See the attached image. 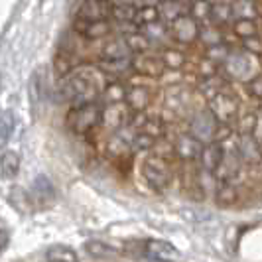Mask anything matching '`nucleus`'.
Here are the masks:
<instances>
[{"instance_id": "1", "label": "nucleus", "mask_w": 262, "mask_h": 262, "mask_svg": "<svg viewBox=\"0 0 262 262\" xmlns=\"http://www.w3.org/2000/svg\"><path fill=\"white\" fill-rule=\"evenodd\" d=\"M180 160H173L168 162L164 158H158L154 154L144 158L142 166H140V176L144 180L146 187H150L152 191L162 193L166 189H170L173 184V178H176V166H178Z\"/></svg>"}, {"instance_id": "2", "label": "nucleus", "mask_w": 262, "mask_h": 262, "mask_svg": "<svg viewBox=\"0 0 262 262\" xmlns=\"http://www.w3.org/2000/svg\"><path fill=\"white\" fill-rule=\"evenodd\" d=\"M221 71L231 81L236 79V81L247 83L252 77L262 73V57H256L252 53L245 52L243 48H233L229 57H227V61L221 66Z\"/></svg>"}, {"instance_id": "3", "label": "nucleus", "mask_w": 262, "mask_h": 262, "mask_svg": "<svg viewBox=\"0 0 262 262\" xmlns=\"http://www.w3.org/2000/svg\"><path fill=\"white\" fill-rule=\"evenodd\" d=\"M207 108H209V113L215 117L217 122L233 124L236 117H238V111L243 108V101L238 99V95L235 93V87L229 85L221 93H217L213 99L207 101Z\"/></svg>"}, {"instance_id": "4", "label": "nucleus", "mask_w": 262, "mask_h": 262, "mask_svg": "<svg viewBox=\"0 0 262 262\" xmlns=\"http://www.w3.org/2000/svg\"><path fill=\"white\" fill-rule=\"evenodd\" d=\"M101 106L97 103L83 106H71L66 117V124L71 128V132L85 136L89 130L101 124Z\"/></svg>"}, {"instance_id": "5", "label": "nucleus", "mask_w": 262, "mask_h": 262, "mask_svg": "<svg viewBox=\"0 0 262 262\" xmlns=\"http://www.w3.org/2000/svg\"><path fill=\"white\" fill-rule=\"evenodd\" d=\"M166 66L160 57V53L156 52H146L140 55H134L132 57V73L134 75H140L150 81H160V79L166 75Z\"/></svg>"}, {"instance_id": "6", "label": "nucleus", "mask_w": 262, "mask_h": 262, "mask_svg": "<svg viewBox=\"0 0 262 262\" xmlns=\"http://www.w3.org/2000/svg\"><path fill=\"white\" fill-rule=\"evenodd\" d=\"M199 30H201V26L197 24L195 20L189 14H184V16H180L178 20H173L170 24V39L176 46L191 48L193 43H197Z\"/></svg>"}, {"instance_id": "7", "label": "nucleus", "mask_w": 262, "mask_h": 262, "mask_svg": "<svg viewBox=\"0 0 262 262\" xmlns=\"http://www.w3.org/2000/svg\"><path fill=\"white\" fill-rule=\"evenodd\" d=\"M132 117V111L124 103H117V105H106L101 111V126L105 128L108 134L111 132H118L128 126Z\"/></svg>"}, {"instance_id": "8", "label": "nucleus", "mask_w": 262, "mask_h": 262, "mask_svg": "<svg viewBox=\"0 0 262 262\" xmlns=\"http://www.w3.org/2000/svg\"><path fill=\"white\" fill-rule=\"evenodd\" d=\"M115 24L111 20H99V22H85L75 18L73 22V34H77L79 38L87 39V41H101L113 36Z\"/></svg>"}, {"instance_id": "9", "label": "nucleus", "mask_w": 262, "mask_h": 262, "mask_svg": "<svg viewBox=\"0 0 262 262\" xmlns=\"http://www.w3.org/2000/svg\"><path fill=\"white\" fill-rule=\"evenodd\" d=\"M236 152L247 168H262V146L250 134H236Z\"/></svg>"}, {"instance_id": "10", "label": "nucleus", "mask_w": 262, "mask_h": 262, "mask_svg": "<svg viewBox=\"0 0 262 262\" xmlns=\"http://www.w3.org/2000/svg\"><path fill=\"white\" fill-rule=\"evenodd\" d=\"M113 0H83L77 8V18L85 22H99L106 20L113 12Z\"/></svg>"}, {"instance_id": "11", "label": "nucleus", "mask_w": 262, "mask_h": 262, "mask_svg": "<svg viewBox=\"0 0 262 262\" xmlns=\"http://www.w3.org/2000/svg\"><path fill=\"white\" fill-rule=\"evenodd\" d=\"M223 156H225V148L221 142H207V144H203L201 156L197 160V166H199L201 170L215 173V170H217V168L221 166V162H223Z\"/></svg>"}, {"instance_id": "12", "label": "nucleus", "mask_w": 262, "mask_h": 262, "mask_svg": "<svg viewBox=\"0 0 262 262\" xmlns=\"http://www.w3.org/2000/svg\"><path fill=\"white\" fill-rule=\"evenodd\" d=\"M126 57H134L130 52V48L126 46L124 38L115 36V38H108L99 48V59H126Z\"/></svg>"}, {"instance_id": "13", "label": "nucleus", "mask_w": 262, "mask_h": 262, "mask_svg": "<svg viewBox=\"0 0 262 262\" xmlns=\"http://www.w3.org/2000/svg\"><path fill=\"white\" fill-rule=\"evenodd\" d=\"M146 254L156 262H176L180 258V252L166 241H148L146 243Z\"/></svg>"}, {"instance_id": "14", "label": "nucleus", "mask_w": 262, "mask_h": 262, "mask_svg": "<svg viewBox=\"0 0 262 262\" xmlns=\"http://www.w3.org/2000/svg\"><path fill=\"white\" fill-rule=\"evenodd\" d=\"M213 199L219 207L229 209L241 203V189L235 184H217V189L213 191Z\"/></svg>"}, {"instance_id": "15", "label": "nucleus", "mask_w": 262, "mask_h": 262, "mask_svg": "<svg viewBox=\"0 0 262 262\" xmlns=\"http://www.w3.org/2000/svg\"><path fill=\"white\" fill-rule=\"evenodd\" d=\"M158 53H160V57H162L166 69H170V71H180V69H184L185 63H187V53H185V50L178 48L176 43L162 48Z\"/></svg>"}, {"instance_id": "16", "label": "nucleus", "mask_w": 262, "mask_h": 262, "mask_svg": "<svg viewBox=\"0 0 262 262\" xmlns=\"http://www.w3.org/2000/svg\"><path fill=\"white\" fill-rule=\"evenodd\" d=\"M233 20V0H211V22L225 28Z\"/></svg>"}, {"instance_id": "17", "label": "nucleus", "mask_w": 262, "mask_h": 262, "mask_svg": "<svg viewBox=\"0 0 262 262\" xmlns=\"http://www.w3.org/2000/svg\"><path fill=\"white\" fill-rule=\"evenodd\" d=\"M189 12V2L185 0H164L160 4V18L166 20V24H171L180 16Z\"/></svg>"}, {"instance_id": "18", "label": "nucleus", "mask_w": 262, "mask_h": 262, "mask_svg": "<svg viewBox=\"0 0 262 262\" xmlns=\"http://www.w3.org/2000/svg\"><path fill=\"white\" fill-rule=\"evenodd\" d=\"M79 63H81V59L73 57V55H67V53H63V52H59L57 55H55V59H53V73H55V77L66 79L73 73V69H75Z\"/></svg>"}, {"instance_id": "19", "label": "nucleus", "mask_w": 262, "mask_h": 262, "mask_svg": "<svg viewBox=\"0 0 262 262\" xmlns=\"http://www.w3.org/2000/svg\"><path fill=\"white\" fill-rule=\"evenodd\" d=\"M126 91H128L126 83H122V81H111L105 89L101 91V97L105 99L106 105H117V103H124Z\"/></svg>"}, {"instance_id": "20", "label": "nucleus", "mask_w": 262, "mask_h": 262, "mask_svg": "<svg viewBox=\"0 0 262 262\" xmlns=\"http://www.w3.org/2000/svg\"><path fill=\"white\" fill-rule=\"evenodd\" d=\"M231 34L235 36L236 39H247V38H254L258 36V24L254 20H243V18H236L231 22Z\"/></svg>"}, {"instance_id": "21", "label": "nucleus", "mask_w": 262, "mask_h": 262, "mask_svg": "<svg viewBox=\"0 0 262 262\" xmlns=\"http://www.w3.org/2000/svg\"><path fill=\"white\" fill-rule=\"evenodd\" d=\"M187 14L199 26H207L211 22V0H191Z\"/></svg>"}, {"instance_id": "22", "label": "nucleus", "mask_w": 262, "mask_h": 262, "mask_svg": "<svg viewBox=\"0 0 262 262\" xmlns=\"http://www.w3.org/2000/svg\"><path fill=\"white\" fill-rule=\"evenodd\" d=\"M197 43L205 50V48H211V46H219V43H225L223 41V30L219 26H201L199 30V38H197Z\"/></svg>"}, {"instance_id": "23", "label": "nucleus", "mask_w": 262, "mask_h": 262, "mask_svg": "<svg viewBox=\"0 0 262 262\" xmlns=\"http://www.w3.org/2000/svg\"><path fill=\"white\" fill-rule=\"evenodd\" d=\"M18 170H20V158L16 152H4L2 156H0V171H2V176L6 178V180H12L18 176Z\"/></svg>"}, {"instance_id": "24", "label": "nucleus", "mask_w": 262, "mask_h": 262, "mask_svg": "<svg viewBox=\"0 0 262 262\" xmlns=\"http://www.w3.org/2000/svg\"><path fill=\"white\" fill-rule=\"evenodd\" d=\"M124 41H126V46L130 48L132 55H140V53L152 52V43H150V39L146 38L142 32H134V34L124 36Z\"/></svg>"}, {"instance_id": "25", "label": "nucleus", "mask_w": 262, "mask_h": 262, "mask_svg": "<svg viewBox=\"0 0 262 262\" xmlns=\"http://www.w3.org/2000/svg\"><path fill=\"white\" fill-rule=\"evenodd\" d=\"M136 14H138V8L134 4H122V2H118V4L113 6L111 16L115 18L117 24H122V22H136Z\"/></svg>"}, {"instance_id": "26", "label": "nucleus", "mask_w": 262, "mask_h": 262, "mask_svg": "<svg viewBox=\"0 0 262 262\" xmlns=\"http://www.w3.org/2000/svg\"><path fill=\"white\" fill-rule=\"evenodd\" d=\"M48 262H77L79 256L77 252L73 249H69V247H63V245H59V247H52V249L48 250Z\"/></svg>"}, {"instance_id": "27", "label": "nucleus", "mask_w": 262, "mask_h": 262, "mask_svg": "<svg viewBox=\"0 0 262 262\" xmlns=\"http://www.w3.org/2000/svg\"><path fill=\"white\" fill-rule=\"evenodd\" d=\"M256 14V4L252 0H233V18H243V20H252Z\"/></svg>"}, {"instance_id": "28", "label": "nucleus", "mask_w": 262, "mask_h": 262, "mask_svg": "<svg viewBox=\"0 0 262 262\" xmlns=\"http://www.w3.org/2000/svg\"><path fill=\"white\" fill-rule=\"evenodd\" d=\"M154 144H156V138L148 136L144 132L136 130L132 134V140H130L132 152H152Z\"/></svg>"}, {"instance_id": "29", "label": "nucleus", "mask_w": 262, "mask_h": 262, "mask_svg": "<svg viewBox=\"0 0 262 262\" xmlns=\"http://www.w3.org/2000/svg\"><path fill=\"white\" fill-rule=\"evenodd\" d=\"M160 20V8L156 6H146V8H138V14H136V24L140 28L150 26Z\"/></svg>"}, {"instance_id": "30", "label": "nucleus", "mask_w": 262, "mask_h": 262, "mask_svg": "<svg viewBox=\"0 0 262 262\" xmlns=\"http://www.w3.org/2000/svg\"><path fill=\"white\" fill-rule=\"evenodd\" d=\"M243 91L247 93L250 99L260 101L262 99V73L256 75V77H252L250 81H247V83L243 85Z\"/></svg>"}, {"instance_id": "31", "label": "nucleus", "mask_w": 262, "mask_h": 262, "mask_svg": "<svg viewBox=\"0 0 262 262\" xmlns=\"http://www.w3.org/2000/svg\"><path fill=\"white\" fill-rule=\"evenodd\" d=\"M241 48H243L245 52L256 55V57H262V38H260V34H258V36H254V38L243 39V41H241Z\"/></svg>"}, {"instance_id": "32", "label": "nucleus", "mask_w": 262, "mask_h": 262, "mask_svg": "<svg viewBox=\"0 0 262 262\" xmlns=\"http://www.w3.org/2000/svg\"><path fill=\"white\" fill-rule=\"evenodd\" d=\"M87 250H89L91 256H97V258H105V256L115 254V250L111 249V247H106V245H103V243H97V241L89 243V245H87Z\"/></svg>"}, {"instance_id": "33", "label": "nucleus", "mask_w": 262, "mask_h": 262, "mask_svg": "<svg viewBox=\"0 0 262 262\" xmlns=\"http://www.w3.org/2000/svg\"><path fill=\"white\" fill-rule=\"evenodd\" d=\"M14 124L10 117H2L0 118V146L4 144L8 138H10V132H12Z\"/></svg>"}, {"instance_id": "34", "label": "nucleus", "mask_w": 262, "mask_h": 262, "mask_svg": "<svg viewBox=\"0 0 262 262\" xmlns=\"http://www.w3.org/2000/svg\"><path fill=\"white\" fill-rule=\"evenodd\" d=\"M8 241H10V235H8V229L0 223V252L8 247Z\"/></svg>"}, {"instance_id": "35", "label": "nucleus", "mask_w": 262, "mask_h": 262, "mask_svg": "<svg viewBox=\"0 0 262 262\" xmlns=\"http://www.w3.org/2000/svg\"><path fill=\"white\" fill-rule=\"evenodd\" d=\"M254 4H256V14H258V16H262V0H256Z\"/></svg>"}, {"instance_id": "36", "label": "nucleus", "mask_w": 262, "mask_h": 262, "mask_svg": "<svg viewBox=\"0 0 262 262\" xmlns=\"http://www.w3.org/2000/svg\"><path fill=\"white\" fill-rule=\"evenodd\" d=\"M256 108H258V113L262 115V99L260 101H256Z\"/></svg>"}]
</instances>
